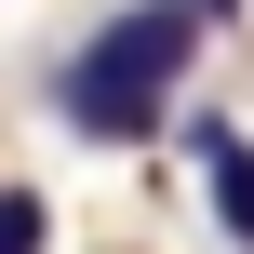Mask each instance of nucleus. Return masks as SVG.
<instances>
[{"label":"nucleus","mask_w":254,"mask_h":254,"mask_svg":"<svg viewBox=\"0 0 254 254\" xmlns=\"http://www.w3.org/2000/svg\"><path fill=\"white\" fill-rule=\"evenodd\" d=\"M188 40H201V13L134 0V13H107V27L54 67V107H67L80 134H107V147H134V134H161V107H174V80H188Z\"/></svg>","instance_id":"obj_1"},{"label":"nucleus","mask_w":254,"mask_h":254,"mask_svg":"<svg viewBox=\"0 0 254 254\" xmlns=\"http://www.w3.org/2000/svg\"><path fill=\"white\" fill-rule=\"evenodd\" d=\"M188 161H201V188H214L228 241H254V147L228 134V121H188Z\"/></svg>","instance_id":"obj_2"},{"label":"nucleus","mask_w":254,"mask_h":254,"mask_svg":"<svg viewBox=\"0 0 254 254\" xmlns=\"http://www.w3.org/2000/svg\"><path fill=\"white\" fill-rule=\"evenodd\" d=\"M0 254H40V201H27V188L0 201Z\"/></svg>","instance_id":"obj_3"},{"label":"nucleus","mask_w":254,"mask_h":254,"mask_svg":"<svg viewBox=\"0 0 254 254\" xmlns=\"http://www.w3.org/2000/svg\"><path fill=\"white\" fill-rule=\"evenodd\" d=\"M174 13H214V27H228V13H241V0H174Z\"/></svg>","instance_id":"obj_4"}]
</instances>
